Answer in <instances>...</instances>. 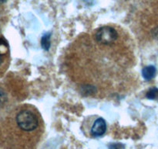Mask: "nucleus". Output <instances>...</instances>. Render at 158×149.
I'll return each instance as SVG.
<instances>
[{
	"instance_id": "f03ea898",
	"label": "nucleus",
	"mask_w": 158,
	"mask_h": 149,
	"mask_svg": "<svg viewBox=\"0 0 158 149\" xmlns=\"http://www.w3.org/2000/svg\"><path fill=\"white\" fill-rule=\"evenodd\" d=\"M9 43L4 37L0 35V77L3 75L9 63Z\"/></svg>"
},
{
	"instance_id": "6e6552de",
	"label": "nucleus",
	"mask_w": 158,
	"mask_h": 149,
	"mask_svg": "<svg viewBox=\"0 0 158 149\" xmlns=\"http://www.w3.org/2000/svg\"><path fill=\"white\" fill-rule=\"evenodd\" d=\"M109 149H125V147L121 143H113L109 146Z\"/></svg>"
},
{
	"instance_id": "20e7f679",
	"label": "nucleus",
	"mask_w": 158,
	"mask_h": 149,
	"mask_svg": "<svg viewBox=\"0 0 158 149\" xmlns=\"http://www.w3.org/2000/svg\"><path fill=\"white\" fill-rule=\"evenodd\" d=\"M156 73H157V70H156L155 67L153 65L145 67L142 70V75L146 80H151L152 79H154L156 75Z\"/></svg>"
},
{
	"instance_id": "f257e3e1",
	"label": "nucleus",
	"mask_w": 158,
	"mask_h": 149,
	"mask_svg": "<svg viewBox=\"0 0 158 149\" xmlns=\"http://www.w3.org/2000/svg\"><path fill=\"white\" fill-rule=\"evenodd\" d=\"M118 34L114 28L109 26L99 28L95 34V39L98 43L102 44H110L117 40Z\"/></svg>"
},
{
	"instance_id": "423d86ee",
	"label": "nucleus",
	"mask_w": 158,
	"mask_h": 149,
	"mask_svg": "<svg viewBox=\"0 0 158 149\" xmlns=\"http://www.w3.org/2000/svg\"><path fill=\"white\" fill-rule=\"evenodd\" d=\"M7 102V94L6 90L0 86V109L2 108Z\"/></svg>"
},
{
	"instance_id": "39448f33",
	"label": "nucleus",
	"mask_w": 158,
	"mask_h": 149,
	"mask_svg": "<svg viewBox=\"0 0 158 149\" xmlns=\"http://www.w3.org/2000/svg\"><path fill=\"white\" fill-rule=\"evenodd\" d=\"M50 34H46L42 37L41 45L45 51H49L50 47Z\"/></svg>"
},
{
	"instance_id": "1a4fd4ad",
	"label": "nucleus",
	"mask_w": 158,
	"mask_h": 149,
	"mask_svg": "<svg viewBox=\"0 0 158 149\" xmlns=\"http://www.w3.org/2000/svg\"><path fill=\"white\" fill-rule=\"evenodd\" d=\"M6 1H7V0H0V4H2V3L6 2Z\"/></svg>"
},
{
	"instance_id": "7ed1b4c3",
	"label": "nucleus",
	"mask_w": 158,
	"mask_h": 149,
	"mask_svg": "<svg viewBox=\"0 0 158 149\" xmlns=\"http://www.w3.org/2000/svg\"><path fill=\"white\" fill-rule=\"evenodd\" d=\"M106 121L102 117H98L94 120L89 132H90L91 136L94 137V138H97V137L103 136L105 133V132H106Z\"/></svg>"
},
{
	"instance_id": "0eeeda50",
	"label": "nucleus",
	"mask_w": 158,
	"mask_h": 149,
	"mask_svg": "<svg viewBox=\"0 0 158 149\" xmlns=\"http://www.w3.org/2000/svg\"><path fill=\"white\" fill-rule=\"evenodd\" d=\"M147 98L150 99H154L158 96V88L156 87L154 88H151L149 91L148 92L146 95Z\"/></svg>"
}]
</instances>
